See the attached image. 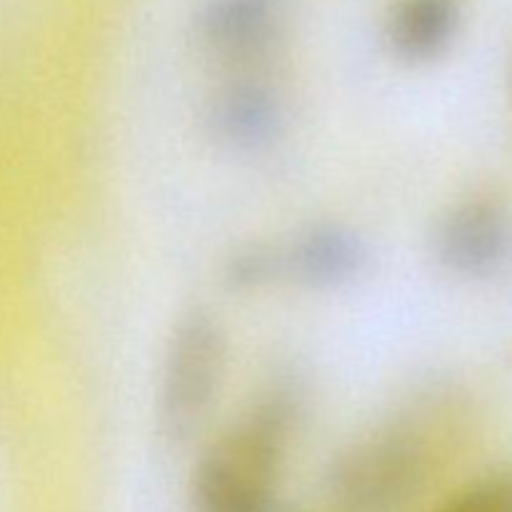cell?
<instances>
[{
  "label": "cell",
  "mask_w": 512,
  "mask_h": 512,
  "mask_svg": "<svg viewBox=\"0 0 512 512\" xmlns=\"http://www.w3.org/2000/svg\"><path fill=\"white\" fill-rule=\"evenodd\" d=\"M430 250L463 280H493L512 263V210L495 198H470L440 215Z\"/></svg>",
  "instance_id": "277c9868"
},
{
  "label": "cell",
  "mask_w": 512,
  "mask_h": 512,
  "mask_svg": "<svg viewBox=\"0 0 512 512\" xmlns=\"http://www.w3.org/2000/svg\"><path fill=\"white\" fill-rule=\"evenodd\" d=\"M228 370V333L208 308L180 315L165 350L158 423L170 443H188L213 413Z\"/></svg>",
  "instance_id": "7a4b0ae2"
},
{
  "label": "cell",
  "mask_w": 512,
  "mask_h": 512,
  "mask_svg": "<svg viewBox=\"0 0 512 512\" xmlns=\"http://www.w3.org/2000/svg\"><path fill=\"white\" fill-rule=\"evenodd\" d=\"M283 23V0H200L195 8L200 45L225 63L258 60L280 38Z\"/></svg>",
  "instance_id": "8992f818"
},
{
  "label": "cell",
  "mask_w": 512,
  "mask_h": 512,
  "mask_svg": "<svg viewBox=\"0 0 512 512\" xmlns=\"http://www.w3.org/2000/svg\"><path fill=\"white\" fill-rule=\"evenodd\" d=\"M460 25V0H398L385 23V38L398 60L428 65L453 48Z\"/></svg>",
  "instance_id": "ba28073f"
},
{
  "label": "cell",
  "mask_w": 512,
  "mask_h": 512,
  "mask_svg": "<svg viewBox=\"0 0 512 512\" xmlns=\"http://www.w3.org/2000/svg\"><path fill=\"white\" fill-rule=\"evenodd\" d=\"M285 280V248L273 243H248L235 250L223 268L230 293H258Z\"/></svg>",
  "instance_id": "9c48e42d"
},
{
  "label": "cell",
  "mask_w": 512,
  "mask_h": 512,
  "mask_svg": "<svg viewBox=\"0 0 512 512\" xmlns=\"http://www.w3.org/2000/svg\"><path fill=\"white\" fill-rule=\"evenodd\" d=\"M285 110L270 85L238 78L213 93L205 108V130L228 153L258 155L283 135Z\"/></svg>",
  "instance_id": "5b68a950"
},
{
  "label": "cell",
  "mask_w": 512,
  "mask_h": 512,
  "mask_svg": "<svg viewBox=\"0 0 512 512\" xmlns=\"http://www.w3.org/2000/svg\"><path fill=\"white\" fill-rule=\"evenodd\" d=\"M303 400L300 380L280 375L210 443L193 473L195 512H270Z\"/></svg>",
  "instance_id": "6da1fadb"
},
{
  "label": "cell",
  "mask_w": 512,
  "mask_h": 512,
  "mask_svg": "<svg viewBox=\"0 0 512 512\" xmlns=\"http://www.w3.org/2000/svg\"><path fill=\"white\" fill-rule=\"evenodd\" d=\"M438 512H512V473H498L478 480Z\"/></svg>",
  "instance_id": "30bf717a"
},
{
  "label": "cell",
  "mask_w": 512,
  "mask_h": 512,
  "mask_svg": "<svg viewBox=\"0 0 512 512\" xmlns=\"http://www.w3.org/2000/svg\"><path fill=\"white\" fill-rule=\"evenodd\" d=\"M285 248V280L330 293L353 285L368 270L370 250L358 230L343 223H315Z\"/></svg>",
  "instance_id": "52a82bcc"
},
{
  "label": "cell",
  "mask_w": 512,
  "mask_h": 512,
  "mask_svg": "<svg viewBox=\"0 0 512 512\" xmlns=\"http://www.w3.org/2000/svg\"><path fill=\"white\" fill-rule=\"evenodd\" d=\"M508 93H510V103H512V58H510V68H508Z\"/></svg>",
  "instance_id": "8fae6325"
},
{
  "label": "cell",
  "mask_w": 512,
  "mask_h": 512,
  "mask_svg": "<svg viewBox=\"0 0 512 512\" xmlns=\"http://www.w3.org/2000/svg\"><path fill=\"white\" fill-rule=\"evenodd\" d=\"M428 455L418 433L385 428L340 450L328 468V495L343 512H400L420 493Z\"/></svg>",
  "instance_id": "3957f363"
}]
</instances>
